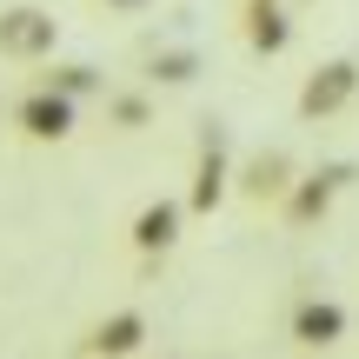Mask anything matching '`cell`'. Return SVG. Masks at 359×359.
<instances>
[{"label":"cell","mask_w":359,"mask_h":359,"mask_svg":"<svg viewBox=\"0 0 359 359\" xmlns=\"http://www.w3.org/2000/svg\"><path fill=\"white\" fill-rule=\"evenodd\" d=\"M7 34H13V47H27V40H40V13H7Z\"/></svg>","instance_id":"6da1fadb"}]
</instances>
